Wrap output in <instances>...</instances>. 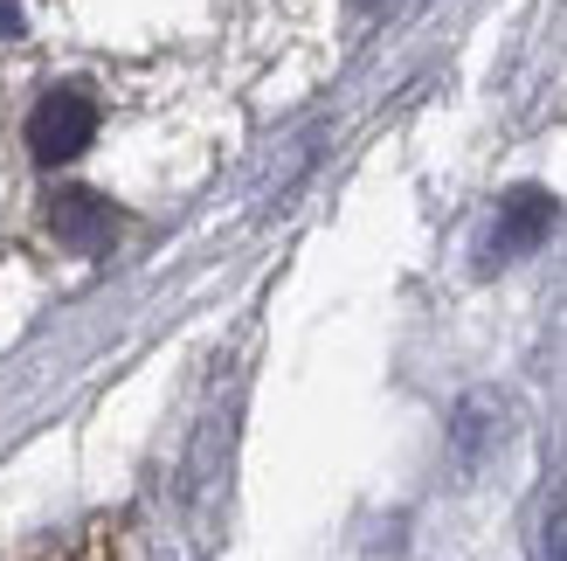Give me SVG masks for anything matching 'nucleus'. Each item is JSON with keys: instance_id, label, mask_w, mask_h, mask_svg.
Here are the masks:
<instances>
[{"instance_id": "nucleus-2", "label": "nucleus", "mask_w": 567, "mask_h": 561, "mask_svg": "<svg viewBox=\"0 0 567 561\" xmlns=\"http://www.w3.org/2000/svg\"><path fill=\"white\" fill-rule=\"evenodd\" d=\"M554 222H560V202L547 187H513V194H498V208H492V230L485 243H477V271H505V264H519L533 257L547 236H554Z\"/></svg>"}, {"instance_id": "nucleus-5", "label": "nucleus", "mask_w": 567, "mask_h": 561, "mask_svg": "<svg viewBox=\"0 0 567 561\" xmlns=\"http://www.w3.org/2000/svg\"><path fill=\"white\" fill-rule=\"evenodd\" d=\"M533 561H567V471L547 479L540 513H533Z\"/></svg>"}, {"instance_id": "nucleus-1", "label": "nucleus", "mask_w": 567, "mask_h": 561, "mask_svg": "<svg viewBox=\"0 0 567 561\" xmlns=\"http://www.w3.org/2000/svg\"><path fill=\"white\" fill-rule=\"evenodd\" d=\"M91 139H97V98L83 83H55L28 111V153H35V166H70L76 153H91Z\"/></svg>"}, {"instance_id": "nucleus-6", "label": "nucleus", "mask_w": 567, "mask_h": 561, "mask_svg": "<svg viewBox=\"0 0 567 561\" xmlns=\"http://www.w3.org/2000/svg\"><path fill=\"white\" fill-rule=\"evenodd\" d=\"M0 35H21V8H14V0H0Z\"/></svg>"}, {"instance_id": "nucleus-3", "label": "nucleus", "mask_w": 567, "mask_h": 561, "mask_svg": "<svg viewBox=\"0 0 567 561\" xmlns=\"http://www.w3.org/2000/svg\"><path fill=\"white\" fill-rule=\"evenodd\" d=\"M519 430V402L505 388H471V396L450 409V465L471 471V465H492Z\"/></svg>"}, {"instance_id": "nucleus-4", "label": "nucleus", "mask_w": 567, "mask_h": 561, "mask_svg": "<svg viewBox=\"0 0 567 561\" xmlns=\"http://www.w3.org/2000/svg\"><path fill=\"white\" fill-rule=\"evenodd\" d=\"M49 236L63 243L70 257H104V249L125 236V215L91 187H55L49 194Z\"/></svg>"}]
</instances>
